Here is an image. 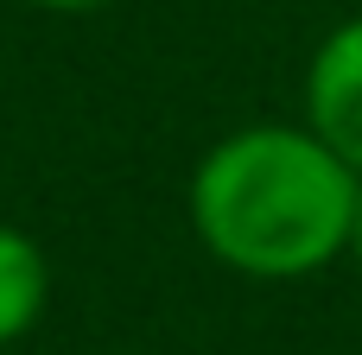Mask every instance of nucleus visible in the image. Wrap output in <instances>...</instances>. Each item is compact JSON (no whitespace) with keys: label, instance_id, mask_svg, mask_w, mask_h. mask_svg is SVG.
<instances>
[{"label":"nucleus","instance_id":"nucleus-2","mask_svg":"<svg viewBox=\"0 0 362 355\" xmlns=\"http://www.w3.org/2000/svg\"><path fill=\"white\" fill-rule=\"evenodd\" d=\"M305 127L362 172V13L331 25L305 64Z\"/></svg>","mask_w":362,"mask_h":355},{"label":"nucleus","instance_id":"nucleus-3","mask_svg":"<svg viewBox=\"0 0 362 355\" xmlns=\"http://www.w3.org/2000/svg\"><path fill=\"white\" fill-rule=\"evenodd\" d=\"M45 305H51V260H45V248L25 229L0 222V349L19 343L45 318Z\"/></svg>","mask_w":362,"mask_h":355},{"label":"nucleus","instance_id":"nucleus-4","mask_svg":"<svg viewBox=\"0 0 362 355\" xmlns=\"http://www.w3.org/2000/svg\"><path fill=\"white\" fill-rule=\"evenodd\" d=\"M25 6H45V13H95L108 0H25Z\"/></svg>","mask_w":362,"mask_h":355},{"label":"nucleus","instance_id":"nucleus-5","mask_svg":"<svg viewBox=\"0 0 362 355\" xmlns=\"http://www.w3.org/2000/svg\"><path fill=\"white\" fill-rule=\"evenodd\" d=\"M350 254H356V267H362V184H356V222H350Z\"/></svg>","mask_w":362,"mask_h":355},{"label":"nucleus","instance_id":"nucleus-1","mask_svg":"<svg viewBox=\"0 0 362 355\" xmlns=\"http://www.w3.org/2000/svg\"><path fill=\"white\" fill-rule=\"evenodd\" d=\"M350 172L305 121H255L223 133L191 172L197 241L248 279H312L350 254Z\"/></svg>","mask_w":362,"mask_h":355}]
</instances>
